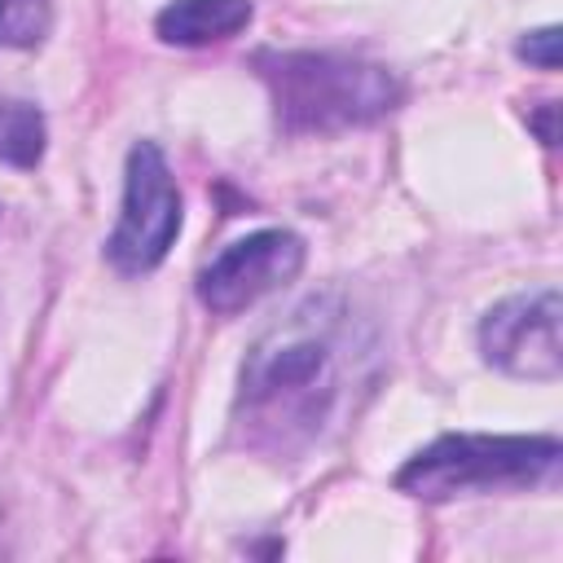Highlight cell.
<instances>
[{
	"label": "cell",
	"instance_id": "obj_1",
	"mask_svg": "<svg viewBox=\"0 0 563 563\" xmlns=\"http://www.w3.org/2000/svg\"><path fill=\"white\" fill-rule=\"evenodd\" d=\"M343 343L347 321L325 299L295 308L282 325H273L242 365V409L255 427L312 435L330 413L343 383Z\"/></svg>",
	"mask_w": 563,
	"mask_h": 563
},
{
	"label": "cell",
	"instance_id": "obj_2",
	"mask_svg": "<svg viewBox=\"0 0 563 563\" xmlns=\"http://www.w3.org/2000/svg\"><path fill=\"white\" fill-rule=\"evenodd\" d=\"M260 79L286 132H339L374 123L400 106V79L347 53H260Z\"/></svg>",
	"mask_w": 563,
	"mask_h": 563
},
{
	"label": "cell",
	"instance_id": "obj_3",
	"mask_svg": "<svg viewBox=\"0 0 563 563\" xmlns=\"http://www.w3.org/2000/svg\"><path fill=\"white\" fill-rule=\"evenodd\" d=\"M563 444L554 435H440L396 471V488L422 501H449L462 493L537 488L554 479Z\"/></svg>",
	"mask_w": 563,
	"mask_h": 563
},
{
	"label": "cell",
	"instance_id": "obj_4",
	"mask_svg": "<svg viewBox=\"0 0 563 563\" xmlns=\"http://www.w3.org/2000/svg\"><path fill=\"white\" fill-rule=\"evenodd\" d=\"M180 233V189L176 176L154 141L132 145L128 172H123V211L114 233L106 238V260L136 277L167 260Z\"/></svg>",
	"mask_w": 563,
	"mask_h": 563
},
{
	"label": "cell",
	"instance_id": "obj_5",
	"mask_svg": "<svg viewBox=\"0 0 563 563\" xmlns=\"http://www.w3.org/2000/svg\"><path fill=\"white\" fill-rule=\"evenodd\" d=\"M559 290H528L493 303L479 321V352L510 378L554 383L563 374V343H559Z\"/></svg>",
	"mask_w": 563,
	"mask_h": 563
},
{
	"label": "cell",
	"instance_id": "obj_6",
	"mask_svg": "<svg viewBox=\"0 0 563 563\" xmlns=\"http://www.w3.org/2000/svg\"><path fill=\"white\" fill-rule=\"evenodd\" d=\"M303 238L290 229H260L238 242H229L202 273H198V299L216 317H233L251 308L255 299L273 295L303 268Z\"/></svg>",
	"mask_w": 563,
	"mask_h": 563
},
{
	"label": "cell",
	"instance_id": "obj_7",
	"mask_svg": "<svg viewBox=\"0 0 563 563\" xmlns=\"http://www.w3.org/2000/svg\"><path fill=\"white\" fill-rule=\"evenodd\" d=\"M251 22V0H172L158 9L154 31L163 44L202 48L238 35Z\"/></svg>",
	"mask_w": 563,
	"mask_h": 563
},
{
	"label": "cell",
	"instance_id": "obj_8",
	"mask_svg": "<svg viewBox=\"0 0 563 563\" xmlns=\"http://www.w3.org/2000/svg\"><path fill=\"white\" fill-rule=\"evenodd\" d=\"M44 141H48L44 114L31 101L0 97V163L26 172V167H35L44 158Z\"/></svg>",
	"mask_w": 563,
	"mask_h": 563
},
{
	"label": "cell",
	"instance_id": "obj_9",
	"mask_svg": "<svg viewBox=\"0 0 563 563\" xmlns=\"http://www.w3.org/2000/svg\"><path fill=\"white\" fill-rule=\"evenodd\" d=\"M53 26V0H0V48H35Z\"/></svg>",
	"mask_w": 563,
	"mask_h": 563
},
{
	"label": "cell",
	"instance_id": "obj_10",
	"mask_svg": "<svg viewBox=\"0 0 563 563\" xmlns=\"http://www.w3.org/2000/svg\"><path fill=\"white\" fill-rule=\"evenodd\" d=\"M523 62L541 66V70H559V26H541V31H528L515 48Z\"/></svg>",
	"mask_w": 563,
	"mask_h": 563
}]
</instances>
